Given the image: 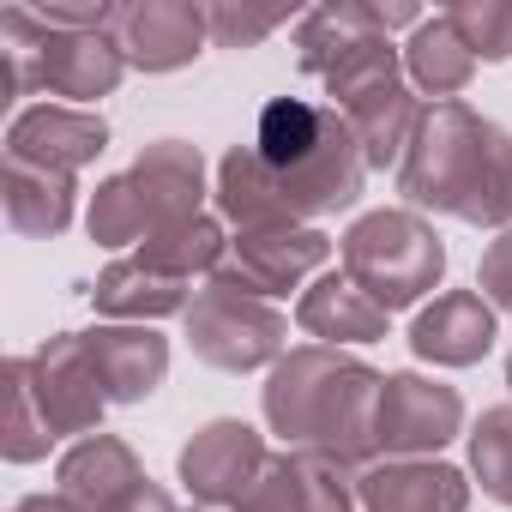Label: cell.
Listing matches in <instances>:
<instances>
[{"instance_id": "obj_28", "label": "cell", "mask_w": 512, "mask_h": 512, "mask_svg": "<svg viewBox=\"0 0 512 512\" xmlns=\"http://www.w3.org/2000/svg\"><path fill=\"white\" fill-rule=\"evenodd\" d=\"M205 19H211V43H217V49H253L260 37H272L278 25H290V13H284V7H272V13H247V7H205Z\"/></svg>"}, {"instance_id": "obj_9", "label": "cell", "mask_w": 512, "mask_h": 512, "mask_svg": "<svg viewBox=\"0 0 512 512\" xmlns=\"http://www.w3.org/2000/svg\"><path fill=\"white\" fill-rule=\"evenodd\" d=\"M464 428V398L440 380L422 374H392L380 386V410H374V452L386 458H422L440 452L446 440H458Z\"/></svg>"}, {"instance_id": "obj_23", "label": "cell", "mask_w": 512, "mask_h": 512, "mask_svg": "<svg viewBox=\"0 0 512 512\" xmlns=\"http://www.w3.org/2000/svg\"><path fill=\"white\" fill-rule=\"evenodd\" d=\"M7 223L19 235H61L73 223V175L7 157Z\"/></svg>"}, {"instance_id": "obj_5", "label": "cell", "mask_w": 512, "mask_h": 512, "mask_svg": "<svg viewBox=\"0 0 512 512\" xmlns=\"http://www.w3.org/2000/svg\"><path fill=\"white\" fill-rule=\"evenodd\" d=\"M326 97L332 109L350 121L368 169H398L416 127H422V103L410 97L404 73H398V49L392 37H374L362 49H350L332 73H326Z\"/></svg>"}, {"instance_id": "obj_16", "label": "cell", "mask_w": 512, "mask_h": 512, "mask_svg": "<svg viewBox=\"0 0 512 512\" xmlns=\"http://www.w3.org/2000/svg\"><path fill=\"white\" fill-rule=\"evenodd\" d=\"M362 512H470V482L434 458H386L356 482Z\"/></svg>"}, {"instance_id": "obj_31", "label": "cell", "mask_w": 512, "mask_h": 512, "mask_svg": "<svg viewBox=\"0 0 512 512\" xmlns=\"http://www.w3.org/2000/svg\"><path fill=\"white\" fill-rule=\"evenodd\" d=\"M13 512H85V506L67 500V494H31V500H19Z\"/></svg>"}, {"instance_id": "obj_30", "label": "cell", "mask_w": 512, "mask_h": 512, "mask_svg": "<svg viewBox=\"0 0 512 512\" xmlns=\"http://www.w3.org/2000/svg\"><path fill=\"white\" fill-rule=\"evenodd\" d=\"M115 512H175V500H169V494H163V488L145 476V482H139V488H133V494L115 506Z\"/></svg>"}, {"instance_id": "obj_6", "label": "cell", "mask_w": 512, "mask_h": 512, "mask_svg": "<svg viewBox=\"0 0 512 512\" xmlns=\"http://www.w3.org/2000/svg\"><path fill=\"white\" fill-rule=\"evenodd\" d=\"M338 260H344V278L356 290H368L386 314L422 302L446 278V247L416 211H368V217H356L344 229V241H338Z\"/></svg>"}, {"instance_id": "obj_19", "label": "cell", "mask_w": 512, "mask_h": 512, "mask_svg": "<svg viewBox=\"0 0 512 512\" xmlns=\"http://www.w3.org/2000/svg\"><path fill=\"white\" fill-rule=\"evenodd\" d=\"M296 320H302V332H314V338H326V344H374V338H386V308H380L368 290H356L344 272L320 278V284L302 296Z\"/></svg>"}, {"instance_id": "obj_7", "label": "cell", "mask_w": 512, "mask_h": 512, "mask_svg": "<svg viewBox=\"0 0 512 512\" xmlns=\"http://www.w3.org/2000/svg\"><path fill=\"white\" fill-rule=\"evenodd\" d=\"M187 344L199 362H211L223 374H247L260 362H284L290 320L260 296L205 284V290H193V308H187Z\"/></svg>"}, {"instance_id": "obj_1", "label": "cell", "mask_w": 512, "mask_h": 512, "mask_svg": "<svg viewBox=\"0 0 512 512\" xmlns=\"http://www.w3.org/2000/svg\"><path fill=\"white\" fill-rule=\"evenodd\" d=\"M362 175L368 157L332 103L314 109L302 97H278L266 103L253 145H235L217 163V211L241 229H278L356 205Z\"/></svg>"}, {"instance_id": "obj_27", "label": "cell", "mask_w": 512, "mask_h": 512, "mask_svg": "<svg viewBox=\"0 0 512 512\" xmlns=\"http://www.w3.org/2000/svg\"><path fill=\"white\" fill-rule=\"evenodd\" d=\"M446 19L476 61H512V0H464Z\"/></svg>"}, {"instance_id": "obj_32", "label": "cell", "mask_w": 512, "mask_h": 512, "mask_svg": "<svg viewBox=\"0 0 512 512\" xmlns=\"http://www.w3.org/2000/svg\"><path fill=\"white\" fill-rule=\"evenodd\" d=\"M199 512H235V506H199Z\"/></svg>"}, {"instance_id": "obj_2", "label": "cell", "mask_w": 512, "mask_h": 512, "mask_svg": "<svg viewBox=\"0 0 512 512\" xmlns=\"http://www.w3.org/2000/svg\"><path fill=\"white\" fill-rule=\"evenodd\" d=\"M398 187L410 205L464 217V223H506L512 217V139L470 103L422 109V127L398 163Z\"/></svg>"}, {"instance_id": "obj_20", "label": "cell", "mask_w": 512, "mask_h": 512, "mask_svg": "<svg viewBox=\"0 0 512 512\" xmlns=\"http://www.w3.org/2000/svg\"><path fill=\"white\" fill-rule=\"evenodd\" d=\"M91 302H97V314L133 320V326L163 320V314H187V308H193L181 278H163V272H151V266H139V260H115V266L91 284Z\"/></svg>"}, {"instance_id": "obj_11", "label": "cell", "mask_w": 512, "mask_h": 512, "mask_svg": "<svg viewBox=\"0 0 512 512\" xmlns=\"http://www.w3.org/2000/svg\"><path fill=\"white\" fill-rule=\"evenodd\" d=\"M109 37L127 55V67L175 73V67L199 61L211 19L193 0H139V7H109Z\"/></svg>"}, {"instance_id": "obj_12", "label": "cell", "mask_w": 512, "mask_h": 512, "mask_svg": "<svg viewBox=\"0 0 512 512\" xmlns=\"http://www.w3.org/2000/svg\"><path fill=\"white\" fill-rule=\"evenodd\" d=\"M266 440L253 434L247 422L223 416V422H205L187 446H181V482L199 506H241V494L260 482L266 470Z\"/></svg>"}, {"instance_id": "obj_24", "label": "cell", "mask_w": 512, "mask_h": 512, "mask_svg": "<svg viewBox=\"0 0 512 512\" xmlns=\"http://www.w3.org/2000/svg\"><path fill=\"white\" fill-rule=\"evenodd\" d=\"M133 260L151 266V272H163V278H181V284H187L193 272H217V266H223V223L205 217V211H199V217H181V223L145 235Z\"/></svg>"}, {"instance_id": "obj_25", "label": "cell", "mask_w": 512, "mask_h": 512, "mask_svg": "<svg viewBox=\"0 0 512 512\" xmlns=\"http://www.w3.org/2000/svg\"><path fill=\"white\" fill-rule=\"evenodd\" d=\"M470 470L488 500L512 506V404L482 410V422L470 428Z\"/></svg>"}, {"instance_id": "obj_18", "label": "cell", "mask_w": 512, "mask_h": 512, "mask_svg": "<svg viewBox=\"0 0 512 512\" xmlns=\"http://www.w3.org/2000/svg\"><path fill=\"white\" fill-rule=\"evenodd\" d=\"M55 482H61V494L79 500L85 512H115V506L145 482V464L133 458L127 440H115V434H85V440L61 458Z\"/></svg>"}, {"instance_id": "obj_14", "label": "cell", "mask_w": 512, "mask_h": 512, "mask_svg": "<svg viewBox=\"0 0 512 512\" xmlns=\"http://www.w3.org/2000/svg\"><path fill=\"white\" fill-rule=\"evenodd\" d=\"M103 145H109L103 115L73 109V103H37L7 127V157L31 169H55V175H79Z\"/></svg>"}, {"instance_id": "obj_8", "label": "cell", "mask_w": 512, "mask_h": 512, "mask_svg": "<svg viewBox=\"0 0 512 512\" xmlns=\"http://www.w3.org/2000/svg\"><path fill=\"white\" fill-rule=\"evenodd\" d=\"M332 260V235L302 229V223H278V229H241L223 253V266L211 272V284L241 290V296H290L308 272H320Z\"/></svg>"}, {"instance_id": "obj_15", "label": "cell", "mask_w": 512, "mask_h": 512, "mask_svg": "<svg viewBox=\"0 0 512 512\" xmlns=\"http://www.w3.org/2000/svg\"><path fill=\"white\" fill-rule=\"evenodd\" d=\"M494 308L482 302V290H446L434 296L416 326H410V350L422 362H440V368H470L494 350Z\"/></svg>"}, {"instance_id": "obj_17", "label": "cell", "mask_w": 512, "mask_h": 512, "mask_svg": "<svg viewBox=\"0 0 512 512\" xmlns=\"http://www.w3.org/2000/svg\"><path fill=\"white\" fill-rule=\"evenodd\" d=\"M85 344H91V362H97L109 404H139L169 374V344L151 326H97V332H85Z\"/></svg>"}, {"instance_id": "obj_33", "label": "cell", "mask_w": 512, "mask_h": 512, "mask_svg": "<svg viewBox=\"0 0 512 512\" xmlns=\"http://www.w3.org/2000/svg\"><path fill=\"white\" fill-rule=\"evenodd\" d=\"M506 386H512V350H506Z\"/></svg>"}, {"instance_id": "obj_29", "label": "cell", "mask_w": 512, "mask_h": 512, "mask_svg": "<svg viewBox=\"0 0 512 512\" xmlns=\"http://www.w3.org/2000/svg\"><path fill=\"white\" fill-rule=\"evenodd\" d=\"M476 290L488 308H506L512 314V229H500L482 253V266H476Z\"/></svg>"}, {"instance_id": "obj_3", "label": "cell", "mask_w": 512, "mask_h": 512, "mask_svg": "<svg viewBox=\"0 0 512 512\" xmlns=\"http://www.w3.org/2000/svg\"><path fill=\"white\" fill-rule=\"evenodd\" d=\"M380 374L338 350H290L266 380V422L296 452H326L338 464L374 458V410H380Z\"/></svg>"}, {"instance_id": "obj_22", "label": "cell", "mask_w": 512, "mask_h": 512, "mask_svg": "<svg viewBox=\"0 0 512 512\" xmlns=\"http://www.w3.org/2000/svg\"><path fill=\"white\" fill-rule=\"evenodd\" d=\"M374 37H386L380 7H320V13H308V19L296 25L302 73L326 79V73H332L350 49H362V43H374Z\"/></svg>"}, {"instance_id": "obj_21", "label": "cell", "mask_w": 512, "mask_h": 512, "mask_svg": "<svg viewBox=\"0 0 512 512\" xmlns=\"http://www.w3.org/2000/svg\"><path fill=\"white\" fill-rule=\"evenodd\" d=\"M404 67H410V79H416L428 97L458 103V91H464L470 73H476V55H470V43L452 31V19L440 13V19H422V25H416V37H410V49H404Z\"/></svg>"}, {"instance_id": "obj_13", "label": "cell", "mask_w": 512, "mask_h": 512, "mask_svg": "<svg viewBox=\"0 0 512 512\" xmlns=\"http://www.w3.org/2000/svg\"><path fill=\"white\" fill-rule=\"evenodd\" d=\"M362 494L350 482V464L326 452H278L266 458L260 482L241 494L235 512H356Z\"/></svg>"}, {"instance_id": "obj_10", "label": "cell", "mask_w": 512, "mask_h": 512, "mask_svg": "<svg viewBox=\"0 0 512 512\" xmlns=\"http://www.w3.org/2000/svg\"><path fill=\"white\" fill-rule=\"evenodd\" d=\"M25 374H31V392H37V410L49 422V434H91L103 422V380H97V362H91V344L85 332H61L49 338L37 356H25Z\"/></svg>"}, {"instance_id": "obj_4", "label": "cell", "mask_w": 512, "mask_h": 512, "mask_svg": "<svg viewBox=\"0 0 512 512\" xmlns=\"http://www.w3.org/2000/svg\"><path fill=\"white\" fill-rule=\"evenodd\" d=\"M205 193V157L187 139H157L139 151V163L91 193V241L133 247L181 217H199Z\"/></svg>"}, {"instance_id": "obj_26", "label": "cell", "mask_w": 512, "mask_h": 512, "mask_svg": "<svg viewBox=\"0 0 512 512\" xmlns=\"http://www.w3.org/2000/svg\"><path fill=\"white\" fill-rule=\"evenodd\" d=\"M7 458L13 464H31V458H43L49 446H55V434H49V422H43V410H37V392H31V374H25V356H13L7 362Z\"/></svg>"}]
</instances>
